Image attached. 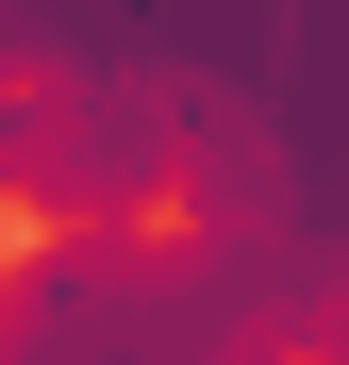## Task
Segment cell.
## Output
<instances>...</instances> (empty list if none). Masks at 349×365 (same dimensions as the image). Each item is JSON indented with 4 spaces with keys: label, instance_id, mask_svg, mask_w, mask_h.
Returning <instances> with one entry per match:
<instances>
[{
    "label": "cell",
    "instance_id": "2",
    "mask_svg": "<svg viewBox=\"0 0 349 365\" xmlns=\"http://www.w3.org/2000/svg\"><path fill=\"white\" fill-rule=\"evenodd\" d=\"M0 365H283V349L200 282V250L34 232V250L0 266Z\"/></svg>",
    "mask_w": 349,
    "mask_h": 365
},
{
    "label": "cell",
    "instance_id": "1",
    "mask_svg": "<svg viewBox=\"0 0 349 365\" xmlns=\"http://www.w3.org/2000/svg\"><path fill=\"white\" fill-rule=\"evenodd\" d=\"M0 83L150 116L200 282L283 365L349 316V0H0Z\"/></svg>",
    "mask_w": 349,
    "mask_h": 365
},
{
    "label": "cell",
    "instance_id": "3",
    "mask_svg": "<svg viewBox=\"0 0 349 365\" xmlns=\"http://www.w3.org/2000/svg\"><path fill=\"white\" fill-rule=\"evenodd\" d=\"M300 365H349V316H316V349H300Z\"/></svg>",
    "mask_w": 349,
    "mask_h": 365
}]
</instances>
